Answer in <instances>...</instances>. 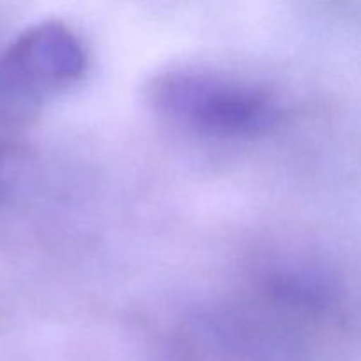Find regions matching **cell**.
Returning <instances> with one entry per match:
<instances>
[{"label":"cell","mask_w":361,"mask_h":361,"mask_svg":"<svg viewBox=\"0 0 361 361\" xmlns=\"http://www.w3.org/2000/svg\"><path fill=\"white\" fill-rule=\"evenodd\" d=\"M87 51L60 21H42L21 32L0 60V74L21 99L60 90L83 76Z\"/></svg>","instance_id":"cell-2"},{"label":"cell","mask_w":361,"mask_h":361,"mask_svg":"<svg viewBox=\"0 0 361 361\" xmlns=\"http://www.w3.org/2000/svg\"><path fill=\"white\" fill-rule=\"evenodd\" d=\"M150 102L166 118L210 136H254L277 120L264 92L200 71L161 74L150 85Z\"/></svg>","instance_id":"cell-1"},{"label":"cell","mask_w":361,"mask_h":361,"mask_svg":"<svg viewBox=\"0 0 361 361\" xmlns=\"http://www.w3.org/2000/svg\"><path fill=\"white\" fill-rule=\"evenodd\" d=\"M271 286L277 295L296 303H321L326 298V286L317 277L302 271H284L271 279Z\"/></svg>","instance_id":"cell-3"}]
</instances>
